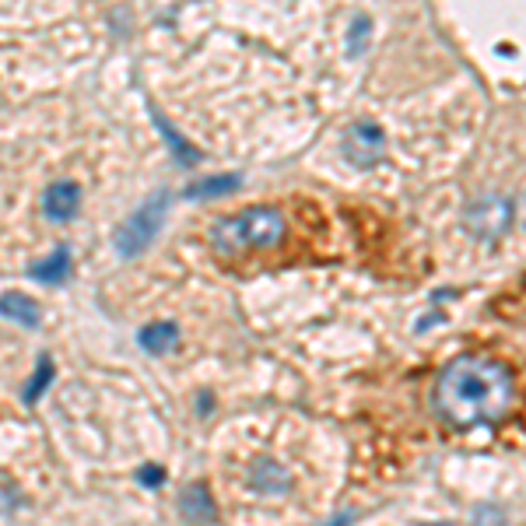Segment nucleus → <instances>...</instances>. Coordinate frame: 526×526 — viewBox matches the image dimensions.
Here are the masks:
<instances>
[{
	"label": "nucleus",
	"mask_w": 526,
	"mask_h": 526,
	"mask_svg": "<svg viewBox=\"0 0 526 526\" xmlns=\"http://www.w3.org/2000/svg\"><path fill=\"white\" fill-rule=\"evenodd\" d=\"M0 316H7V320H14V323L29 326V330H36V326L42 323L39 306H36L29 295H22V291H7V295H0Z\"/></svg>",
	"instance_id": "obj_8"
},
{
	"label": "nucleus",
	"mask_w": 526,
	"mask_h": 526,
	"mask_svg": "<svg viewBox=\"0 0 526 526\" xmlns=\"http://www.w3.org/2000/svg\"><path fill=\"white\" fill-rule=\"evenodd\" d=\"M179 505H183V516H186L190 523H214V516H218L207 485H190L179 495Z\"/></svg>",
	"instance_id": "obj_9"
},
{
	"label": "nucleus",
	"mask_w": 526,
	"mask_h": 526,
	"mask_svg": "<svg viewBox=\"0 0 526 526\" xmlns=\"http://www.w3.org/2000/svg\"><path fill=\"white\" fill-rule=\"evenodd\" d=\"M137 478H141V485L144 487H159L162 485V467H141V474H137Z\"/></svg>",
	"instance_id": "obj_15"
},
{
	"label": "nucleus",
	"mask_w": 526,
	"mask_h": 526,
	"mask_svg": "<svg viewBox=\"0 0 526 526\" xmlns=\"http://www.w3.org/2000/svg\"><path fill=\"white\" fill-rule=\"evenodd\" d=\"M78 207H82V186L71 179H60L42 194V211L49 221H71Z\"/></svg>",
	"instance_id": "obj_6"
},
{
	"label": "nucleus",
	"mask_w": 526,
	"mask_h": 526,
	"mask_svg": "<svg viewBox=\"0 0 526 526\" xmlns=\"http://www.w3.org/2000/svg\"><path fill=\"white\" fill-rule=\"evenodd\" d=\"M344 155L355 165H379L386 155V134L372 120H358L348 134H344Z\"/></svg>",
	"instance_id": "obj_5"
},
{
	"label": "nucleus",
	"mask_w": 526,
	"mask_h": 526,
	"mask_svg": "<svg viewBox=\"0 0 526 526\" xmlns=\"http://www.w3.org/2000/svg\"><path fill=\"white\" fill-rule=\"evenodd\" d=\"M165 211H168V194L159 190V194H151L148 201L141 203V207L123 221V229L116 232V253H120L123 260L141 256L148 246L155 243V236H159V229H162Z\"/></svg>",
	"instance_id": "obj_3"
},
{
	"label": "nucleus",
	"mask_w": 526,
	"mask_h": 526,
	"mask_svg": "<svg viewBox=\"0 0 526 526\" xmlns=\"http://www.w3.org/2000/svg\"><path fill=\"white\" fill-rule=\"evenodd\" d=\"M53 383V358L49 355H42L39 365H36V375L29 379V386L22 390V397H25V404L32 407V404H39V397H42V390Z\"/></svg>",
	"instance_id": "obj_13"
},
{
	"label": "nucleus",
	"mask_w": 526,
	"mask_h": 526,
	"mask_svg": "<svg viewBox=\"0 0 526 526\" xmlns=\"http://www.w3.org/2000/svg\"><path fill=\"white\" fill-rule=\"evenodd\" d=\"M232 190H239V176H211V179H201V183L186 186V197L190 201H203V197L232 194Z\"/></svg>",
	"instance_id": "obj_12"
},
{
	"label": "nucleus",
	"mask_w": 526,
	"mask_h": 526,
	"mask_svg": "<svg viewBox=\"0 0 526 526\" xmlns=\"http://www.w3.org/2000/svg\"><path fill=\"white\" fill-rule=\"evenodd\" d=\"M288 221L278 207H246L236 214H225L211 225V246L225 256H243L253 249H274L284 243Z\"/></svg>",
	"instance_id": "obj_2"
},
{
	"label": "nucleus",
	"mask_w": 526,
	"mask_h": 526,
	"mask_svg": "<svg viewBox=\"0 0 526 526\" xmlns=\"http://www.w3.org/2000/svg\"><path fill=\"white\" fill-rule=\"evenodd\" d=\"M249 481H253L256 491H263V495H288L291 491V474L284 470L278 460H271V456H260L249 467Z\"/></svg>",
	"instance_id": "obj_7"
},
{
	"label": "nucleus",
	"mask_w": 526,
	"mask_h": 526,
	"mask_svg": "<svg viewBox=\"0 0 526 526\" xmlns=\"http://www.w3.org/2000/svg\"><path fill=\"white\" fill-rule=\"evenodd\" d=\"M29 274L42 284H64L67 278H71V249L60 246L53 256H46V260H39V263H32Z\"/></svg>",
	"instance_id": "obj_10"
},
{
	"label": "nucleus",
	"mask_w": 526,
	"mask_h": 526,
	"mask_svg": "<svg viewBox=\"0 0 526 526\" xmlns=\"http://www.w3.org/2000/svg\"><path fill=\"white\" fill-rule=\"evenodd\" d=\"M137 341H141V348L148 351V355H165V351H172L176 348V341H179V330L176 323H148L141 333H137Z\"/></svg>",
	"instance_id": "obj_11"
},
{
	"label": "nucleus",
	"mask_w": 526,
	"mask_h": 526,
	"mask_svg": "<svg viewBox=\"0 0 526 526\" xmlns=\"http://www.w3.org/2000/svg\"><path fill=\"white\" fill-rule=\"evenodd\" d=\"M513 225V201L505 197H481L467 211V229L478 239H498Z\"/></svg>",
	"instance_id": "obj_4"
},
{
	"label": "nucleus",
	"mask_w": 526,
	"mask_h": 526,
	"mask_svg": "<svg viewBox=\"0 0 526 526\" xmlns=\"http://www.w3.org/2000/svg\"><path fill=\"white\" fill-rule=\"evenodd\" d=\"M326 526H351V513H341L333 523H326Z\"/></svg>",
	"instance_id": "obj_16"
},
{
	"label": "nucleus",
	"mask_w": 526,
	"mask_h": 526,
	"mask_svg": "<svg viewBox=\"0 0 526 526\" xmlns=\"http://www.w3.org/2000/svg\"><path fill=\"white\" fill-rule=\"evenodd\" d=\"M513 401H516L513 368L485 355L453 358L435 386V407L456 428L498 425L513 410Z\"/></svg>",
	"instance_id": "obj_1"
},
{
	"label": "nucleus",
	"mask_w": 526,
	"mask_h": 526,
	"mask_svg": "<svg viewBox=\"0 0 526 526\" xmlns=\"http://www.w3.org/2000/svg\"><path fill=\"white\" fill-rule=\"evenodd\" d=\"M155 123H159V130H162L165 137H168V148H172V155H176L179 162H183V165H197V162H201V151H194V148H190V144H186V141H183V137L172 130V123L165 120V116H155Z\"/></svg>",
	"instance_id": "obj_14"
}]
</instances>
